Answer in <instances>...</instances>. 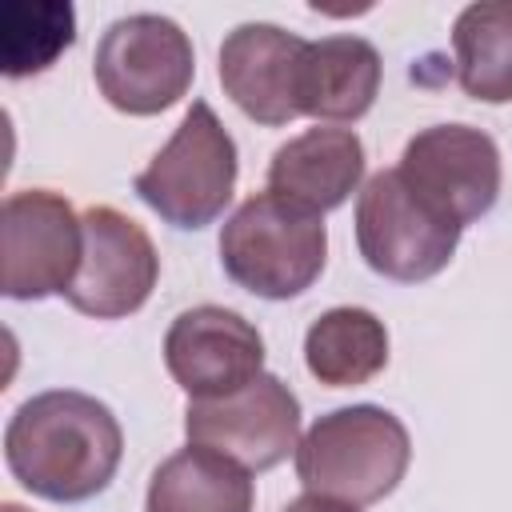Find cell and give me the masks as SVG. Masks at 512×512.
I'll return each mask as SVG.
<instances>
[{
  "label": "cell",
  "mask_w": 512,
  "mask_h": 512,
  "mask_svg": "<svg viewBox=\"0 0 512 512\" xmlns=\"http://www.w3.org/2000/svg\"><path fill=\"white\" fill-rule=\"evenodd\" d=\"M456 80L484 104L512 100V0L468 4L452 24Z\"/></svg>",
  "instance_id": "e0dca14e"
},
{
  "label": "cell",
  "mask_w": 512,
  "mask_h": 512,
  "mask_svg": "<svg viewBox=\"0 0 512 512\" xmlns=\"http://www.w3.org/2000/svg\"><path fill=\"white\" fill-rule=\"evenodd\" d=\"M100 96L128 116H156L184 100L196 76L188 32L156 12L120 16L96 44L92 64Z\"/></svg>",
  "instance_id": "5b68a950"
},
{
  "label": "cell",
  "mask_w": 512,
  "mask_h": 512,
  "mask_svg": "<svg viewBox=\"0 0 512 512\" xmlns=\"http://www.w3.org/2000/svg\"><path fill=\"white\" fill-rule=\"evenodd\" d=\"M76 40V12L72 4H4L0 8V64L4 76L20 80L44 72L64 48Z\"/></svg>",
  "instance_id": "ac0fdd59"
},
{
  "label": "cell",
  "mask_w": 512,
  "mask_h": 512,
  "mask_svg": "<svg viewBox=\"0 0 512 512\" xmlns=\"http://www.w3.org/2000/svg\"><path fill=\"white\" fill-rule=\"evenodd\" d=\"M284 512H360V508H352V504H336V500H324V496L304 492V496H300V500H292Z\"/></svg>",
  "instance_id": "d6986e66"
},
{
  "label": "cell",
  "mask_w": 512,
  "mask_h": 512,
  "mask_svg": "<svg viewBox=\"0 0 512 512\" xmlns=\"http://www.w3.org/2000/svg\"><path fill=\"white\" fill-rule=\"evenodd\" d=\"M304 364L328 388L368 384L388 364V328L368 308H328L304 332Z\"/></svg>",
  "instance_id": "2e32d148"
},
{
  "label": "cell",
  "mask_w": 512,
  "mask_h": 512,
  "mask_svg": "<svg viewBox=\"0 0 512 512\" xmlns=\"http://www.w3.org/2000/svg\"><path fill=\"white\" fill-rule=\"evenodd\" d=\"M304 48L308 40L276 24H240L220 44V84L248 120L280 128L300 116Z\"/></svg>",
  "instance_id": "7c38bea8"
},
{
  "label": "cell",
  "mask_w": 512,
  "mask_h": 512,
  "mask_svg": "<svg viewBox=\"0 0 512 512\" xmlns=\"http://www.w3.org/2000/svg\"><path fill=\"white\" fill-rule=\"evenodd\" d=\"M360 176L364 144L352 128H308L272 152L268 192L324 216L360 188Z\"/></svg>",
  "instance_id": "4fadbf2b"
},
{
  "label": "cell",
  "mask_w": 512,
  "mask_h": 512,
  "mask_svg": "<svg viewBox=\"0 0 512 512\" xmlns=\"http://www.w3.org/2000/svg\"><path fill=\"white\" fill-rule=\"evenodd\" d=\"M84 260L64 292L68 304L96 320H120L148 304L160 256L152 236L112 204H92L84 216Z\"/></svg>",
  "instance_id": "30bf717a"
},
{
  "label": "cell",
  "mask_w": 512,
  "mask_h": 512,
  "mask_svg": "<svg viewBox=\"0 0 512 512\" xmlns=\"http://www.w3.org/2000/svg\"><path fill=\"white\" fill-rule=\"evenodd\" d=\"M184 432L188 444L212 448L248 472H268L280 460L296 456L300 400L280 376L260 372L252 384H244L232 396L188 400Z\"/></svg>",
  "instance_id": "52a82bcc"
},
{
  "label": "cell",
  "mask_w": 512,
  "mask_h": 512,
  "mask_svg": "<svg viewBox=\"0 0 512 512\" xmlns=\"http://www.w3.org/2000/svg\"><path fill=\"white\" fill-rule=\"evenodd\" d=\"M252 504L256 484L248 468L188 444L152 472L144 512H252Z\"/></svg>",
  "instance_id": "9a60e30c"
},
{
  "label": "cell",
  "mask_w": 512,
  "mask_h": 512,
  "mask_svg": "<svg viewBox=\"0 0 512 512\" xmlns=\"http://www.w3.org/2000/svg\"><path fill=\"white\" fill-rule=\"evenodd\" d=\"M124 456V432L108 404L52 388L24 400L4 428V464L40 500L80 504L100 496Z\"/></svg>",
  "instance_id": "6da1fadb"
},
{
  "label": "cell",
  "mask_w": 512,
  "mask_h": 512,
  "mask_svg": "<svg viewBox=\"0 0 512 512\" xmlns=\"http://www.w3.org/2000/svg\"><path fill=\"white\" fill-rule=\"evenodd\" d=\"M460 224L440 216L428 200H420L400 168H380L368 176L360 200H356V244L364 264L400 284H420L432 280L436 272L448 268L456 244H460Z\"/></svg>",
  "instance_id": "8992f818"
},
{
  "label": "cell",
  "mask_w": 512,
  "mask_h": 512,
  "mask_svg": "<svg viewBox=\"0 0 512 512\" xmlns=\"http://www.w3.org/2000/svg\"><path fill=\"white\" fill-rule=\"evenodd\" d=\"M4 296H64L84 260V224L60 192L24 188L4 200Z\"/></svg>",
  "instance_id": "ba28073f"
},
{
  "label": "cell",
  "mask_w": 512,
  "mask_h": 512,
  "mask_svg": "<svg viewBox=\"0 0 512 512\" xmlns=\"http://www.w3.org/2000/svg\"><path fill=\"white\" fill-rule=\"evenodd\" d=\"M236 172V140L228 136L212 104L196 100L172 140L136 176V196L172 228H204L228 208Z\"/></svg>",
  "instance_id": "277c9868"
},
{
  "label": "cell",
  "mask_w": 512,
  "mask_h": 512,
  "mask_svg": "<svg viewBox=\"0 0 512 512\" xmlns=\"http://www.w3.org/2000/svg\"><path fill=\"white\" fill-rule=\"evenodd\" d=\"M396 168L420 200L460 228L492 212L504 180L496 140L472 124H432L416 132Z\"/></svg>",
  "instance_id": "9c48e42d"
},
{
  "label": "cell",
  "mask_w": 512,
  "mask_h": 512,
  "mask_svg": "<svg viewBox=\"0 0 512 512\" xmlns=\"http://www.w3.org/2000/svg\"><path fill=\"white\" fill-rule=\"evenodd\" d=\"M164 364L192 400L232 396L264 372V336L220 304H196L168 324Z\"/></svg>",
  "instance_id": "8fae6325"
},
{
  "label": "cell",
  "mask_w": 512,
  "mask_h": 512,
  "mask_svg": "<svg viewBox=\"0 0 512 512\" xmlns=\"http://www.w3.org/2000/svg\"><path fill=\"white\" fill-rule=\"evenodd\" d=\"M412 440L400 416L380 404H348L320 416L296 444L304 492L336 504H376L404 480Z\"/></svg>",
  "instance_id": "7a4b0ae2"
},
{
  "label": "cell",
  "mask_w": 512,
  "mask_h": 512,
  "mask_svg": "<svg viewBox=\"0 0 512 512\" xmlns=\"http://www.w3.org/2000/svg\"><path fill=\"white\" fill-rule=\"evenodd\" d=\"M380 52L364 36H324L308 40L300 64V116L352 124L380 92Z\"/></svg>",
  "instance_id": "5bb4252c"
},
{
  "label": "cell",
  "mask_w": 512,
  "mask_h": 512,
  "mask_svg": "<svg viewBox=\"0 0 512 512\" xmlns=\"http://www.w3.org/2000/svg\"><path fill=\"white\" fill-rule=\"evenodd\" d=\"M324 256V220L276 192L248 196L220 232V264L228 280L260 300H292L308 292L324 272Z\"/></svg>",
  "instance_id": "3957f363"
},
{
  "label": "cell",
  "mask_w": 512,
  "mask_h": 512,
  "mask_svg": "<svg viewBox=\"0 0 512 512\" xmlns=\"http://www.w3.org/2000/svg\"><path fill=\"white\" fill-rule=\"evenodd\" d=\"M0 512H28V508H20V504H4Z\"/></svg>",
  "instance_id": "ffe728a7"
}]
</instances>
